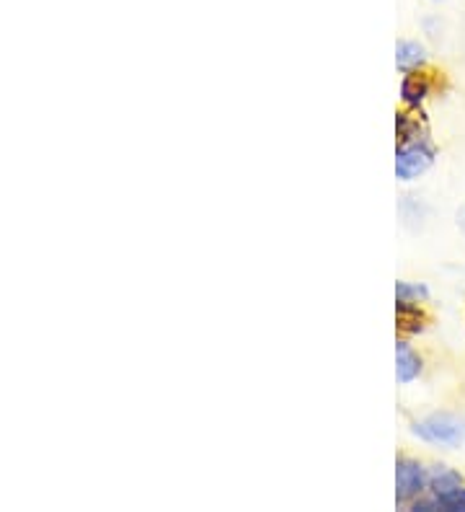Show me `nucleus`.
I'll return each mask as SVG.
<instances>
[{
  "instance_id": "1",
  "label": "nucleus",
  "mask_w": 465,
  "mask_h": 512,
  "mask_svg": "<svg viewBox=\"0 0 465 512\" xmlns=\"http://www.w3.org/2000/svg\"><path fill=\"white\" fill-rule=\"evenodd\" d=\"M411 432L416 438H422L424 443L440 445V448H460V445H465V419L450 412L429 414V417L419 419V422H414Z\"/></svg>"
},
{
  "instance_id": "2",
  "label": "nucleus",
  "mask_w": 465,
  "mask_h": 512,
  "mask_svg": "<svg viewBox=\"0 0 465 512\" xmlns=\"http://www.w3.org/2000/svg\"><path fill=\"white\" fill-rule=\"evenodd\" d=\"M434 163V148L427 138L403 140L396 148V176L401 182H414L427 174Z\"/></svg>"
},
{
  "instance_id": "3",
  "label": "nucleus",
  "mask_w": 465,
  "mask_h": 512,
  "mask_svg": "<svg viewBox=\"0 0 465 512\" xmlns=\"http://www.w3.org/2000/svg\"><path fill=\"white\" fill-rule=\"evenodd\" d=\"M424 492H429V471L419 461L401 458L396 463V500L398 505H414Z\"/></svg>"
},
{
  "instance_id": "4",
  "label": "nucleus",
  "mask_w": 465,
  "mask_h": 512,
  "mask_svg": "<svg viewBox=\"0 0 465 512\" xmlns=\"http://www.w3.org/2000/svg\"><path fill=\"white\" fill-rule=\"evenodd\" d=\"M422 375V357L416 355V350L409 342L396 344V378L398 383H414Z\"/></svg>"
},
{
  "instance_id": "5",
  "label": "nucleus",
  "mask_w": 465,
  "mask_h": 512,
  "mask_svg": "<svg viewBox=\"0 0 465 512\" xmlns=\"http://www.w3.org/2000/svg\"><path fill=\"white\" fill-rule=\"evenodd\" d=\"M429 94V81L427 75L419 73V70H411V73L403 75L401 81V99L406 107H419Z\"/></svg>"
},
{
  "instance_id": "6",
  "label": "nucleus",
  "mask_w": 465,
  "mask_h": 512,
  "mask_svg": "<svg viewBox=\"0 0 465 512\" xmlns=\"http://www.w3.org/2000/svg\"><path fill=\"white\" fill-rule=\"evenodd\" d=\"M424 60H427V52L419 42L414 39H401L396 44V65L401 73H411V70L422 68Z\"/></svg>"
},
{
  "instance_id": "7",
  "label": "nucleus",
  "mask_w": 465,
  "mask_h": 512,
  "mask_svg": "<svg viewBox=\"0 0 465 512\" xmlns=\"http://www.w3.org/2000/svg\"><path fill=\"white\" fill-rule=\"evenodd\" d=\"M460 487H463V479H460L458 471L447 469V466H434L429 471V494L432 497H445Z\"/></svg>"
},
{
  "instance_id": "8",
  "label": "nucleus",
  "mask_w": 465,
  "mask_h": 512,
  "mask_svg": "<svg viewBox=\"0 0 465 512\" xmlns=\"http://www.w3.org/2000/svg\"><path fill=\"white\" fill-rule=\"evenodd\" d=\"M422 313H419V303H398V326L409 334H419L424 329Z\"/></svg>"
},
{
  "instance_id": "9",
  "label": "nucleus",
  "mask_w": 465,
  "mask_h": 512,
  "mask_svg": "<svg viewBox=\"0 0 465 512\" xmlns=\"http://www.w3.org/2000/svg\"><path fill=\"white\" fill-rule=\"evenodd\" d=\"M429 290L424 285H416V282H398L396 285V300L398 303H419V300H427Z\"/></svg>"
},
{
  "instance_id": "10",
  "label": "nucleus",
  "mask_w": 465,
  "mask_h": 512,
  "mask_svg": "<svg viewBox=\"0 0 465 512\" xmlns=\"http://www.w3.org/2000/svg\"><path fill=\"white\" fill-rule=\"evenodd\" d=\"M460 228H463V233H465V210L460 213Z\"/></svg>"
}]
</instances>
